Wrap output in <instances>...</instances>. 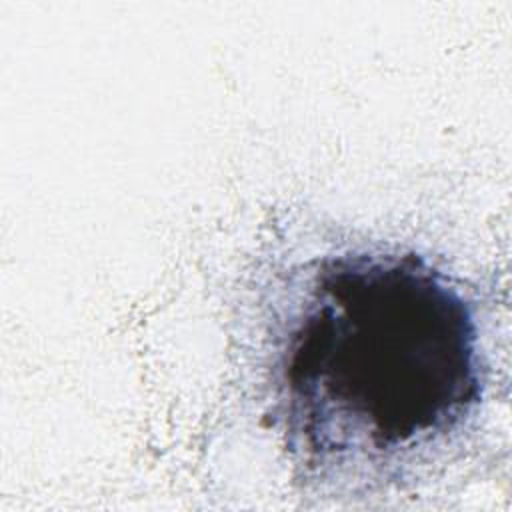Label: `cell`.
Returning <instances> with one entry per match:
<instances>
[{
    "mask_svg": "<svg viewBox=\"0 0 512 512\" xmlns=\"http://www.w3.org/2000/svg\"><path fill=\"white\" fill-rule=\"evenodd\" d=\"M478 398L476 324L422 258L358 252L312 276L280 356L288 442L308 464H380L426 448Z\"/></svg>",
    "mask_w": 512,
    "mask_h": 512,
    "instance_id": "1",
    "label": "cell"
}]
</instances>
